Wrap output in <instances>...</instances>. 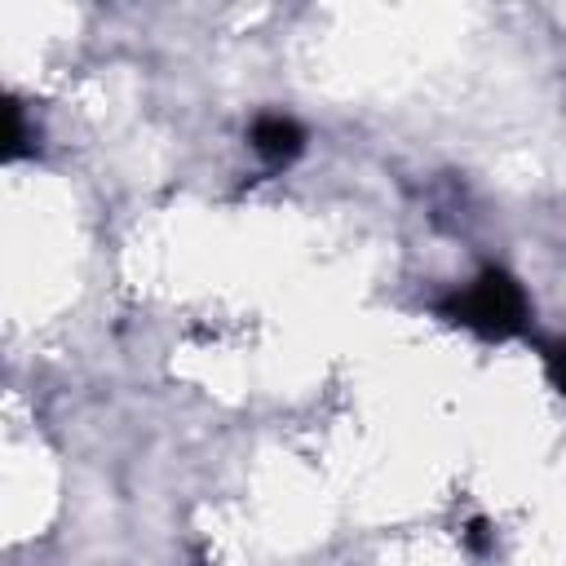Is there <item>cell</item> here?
I'll return each mask as SVG.
<instances>
[{"mask_svg":"<svg viewBox=\"0 0 566 566\" xmlns=\"http://www.w3.org/2000/svg\"><path fill=\"white\" fill-rule=\"evenodd\" d=\"M438 314L464 332H478L486 340H509V336H522L526 332V318H531V301L522 292V283L500 270V265H486L473 283L455 287L447 301H438Z\"/></svg>","mask_w":566,"mask_h":566,"instance_id":"obj_1","label":"cell"},{"mask_svg":"<svg viewBox=\"0 0 566 566\" xmlns=\"http://www.w3.org/2000/svg\"><path fill=\"white\" fill-rule=\"evenodd\" d=\"M248 142H252V150L270 164V168H283V164H292L301 150H305V128L292 119V115H256L252 119V128H248Z\"/></svg>","mask_w":566,"mask_h":566,"instance_id":"obj_2","label":"cell"},{"mask_svg":"<svg viewBox=\"0 0 566 566\" xmlns=\"http://www.w3.org/2000/svg\"><path fill=\"white\" fill-rule=\"evenodd\" d=\"M35 146H31V137H27V119H22V106L18 102H4V159L13 164V159H22V155H31Z\"/></svg>","mask_w":566,"mask_h":566,"instance_id":"obj_3","label":"cell"},{"mask_svg":"<svg viewBox=\"0 0 566 566\" xmlns=\"http://www.w3.org/2000/svg\"><path fill=\"white\" fill-rule=\"evenodd\" d=\"M544 367H548V380H553V389L566 398V340H562V345H553V349L544 354Z\"/></svg>","mask_w":566,"mask_h":566,"instance_id":"obj_4","label":"cell"},{"mask_svg":"<svg viewBox=\"0 0 566 566\" xmlns=\"http://www.w3.org/2000/svg\"><path fill=\"white\" fill-rule=\"evenodd\" d=\"M486 531H491V526H486L482 517H473V522L464 526V544H469L473 553H486V548H491V535H486Z\"/></svg>","mask_w":566,"mask_h":566,"instance_id":"obj_5","label":"cell"}]
</instances>
